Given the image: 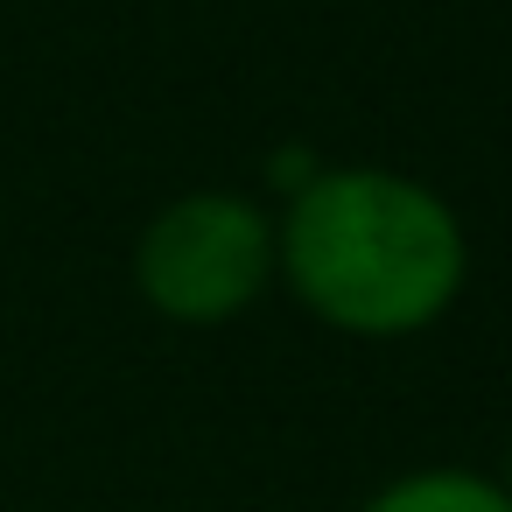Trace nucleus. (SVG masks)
<instances>
[{"label":"nucleus","instance_id":"obj_1","mask_svg":"<svg viewBox=\"0 0 512 512\" xmlns=\"http://www.w3.org/2000/svg\"><path fill=\"white\" fill-rule=\"evenodd\" d=\"M274 288L358 344L435 330L470 288L456 204L386 162H323L274 211Z\"/></svg>","mask_w":512,"mask_h":512},{"label":"nucleus","instance_id":"obj_2","mask_svg":"<svg viewBox=\"0 0 512 512\" xmlns=\"http://www.w3.org/2000/svg\"><path fill=\"white\" fill-rule=\"evenodd\" d=\"M134 288L162 323H239L274 288V211L225 183L169 197L134 239Z\"/></svg>","mask_w":512,"mask_h":512},{"label":"nucleus","instance_id":"obj_3","mask_svg":"<svg viewBox=\"0 0 512 512\" xmlns=\"http://www.w3.org/2000/svg\"><path fill=\"white\" fill-rule=\"evenodd\" d=\"M358 512H512V498L498 477L470 463H421V470L386 477Z\"/></svg>","mask_w":512,"mask_h":512},{"label":"nucleus","instance_id":"obj_4","mask_svg":"<svg viewBox=\"0 0 512 512\" xmlns=\"http://www.w3.org/2000/svg\"><path fill=\"white\" fill-rule=\"evenodd\" d=\"M498 484H505V498H512V456H505V477H498Z\"/></svg>","mask_w":512,"mask_h":512}]
</instances>
